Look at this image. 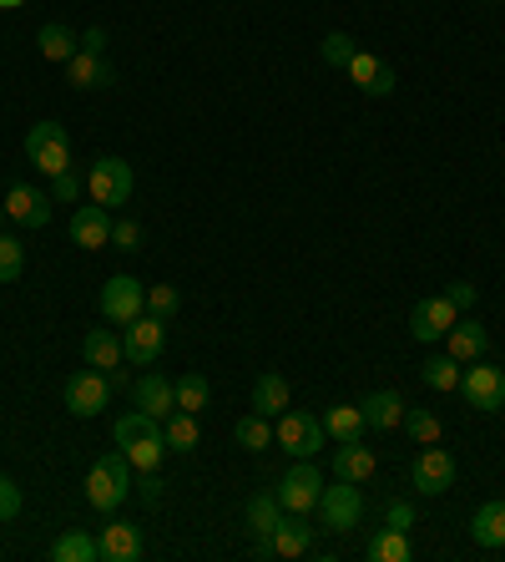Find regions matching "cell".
Listing matches in <instances>:
<instances>
[{
  "mask_svg": "<svg viewBox=\"0 0 505 562\" xmlns=\"http://www.w3.org/2000/svg\"><path fill=\"white\" fill-rule=\"evenodd\" d=\"M182 310V295H177L173 284H152L147 289V314H157V320H173Z\"/></svg>",
  "mask_w": 505,
  "mask_h": 562,
  "instance_id": "f35d334b",
  "label": "cell"
},
{
  "mask_svg": "<svg viewBox=\"0 0 505 562\" xmlns=\"http://www.w3.org/2000/svg\"><path fill=\"white\" fill-rule=\"evenodd\" d=\"M162 441H167V451H198V415L188 411H173L167 421H162Z\"/></svg>",
  "mask_w": 505,
  "mask_h": 562,
  "instance_id": "f546056e",
  "label": "cell"
},
{
  "mask_svg": "<svg viewBox=\"0 0 505 562\" xmlns=\"http://www.w3.org/2000/svg\"><path fill=\"white\" fill-rule=\"evenodd\" d=\"M116 451L131 461V472H157L162 457H167V441H162V430H152V436H142V441H131V446H116Z\"/></svg>",
  "mask_w": 505,
  "mask_h": 562,
  "instance_id": "4dcf8cb0",
  "label": "cell"
},
{
  "mask_svg": "<svg viewBox=\"0 0 505 562\" xmlns=\"http://www.w3.org/2000/svg\"><path fill=\"white\" fill-rule=\"evenodd\" d=\"M66 82L76 91H101V87H112V66L101 61V51H76L66 61Z\"/></svg>",
  "mask_w": 505,
  "mask_h": 562,
  "instance_id": "ffe728a7",
  "label": "cell"
},
{
  "mask_svg": "<svg viewBox=\"0 0 505 562\" xmlns=\"http://www.w3.org/2000/svg\"><path fill=\"white\" fill-rule=\"evenodd\" d=\"M173 396H177V411H188V415H198L202 405H207V396H213V385H207V375H182V380L173 385Z\"/></svg>",
  "mask_w": 505,
  "mask_h": 562,
  "instance_id": "e575fe53",
  "label": "cell"
},
{
  "mask_svg": "<svg viewBox=\"0 0 505 562\" xmlns=\"http://www.w3.org/2000/svg\"><path fill=\"white\" fill-rule=\"evenodd\" d=\"M274 441L283 446L289 457L314 461L318 451H324V441H329V430H324V421H314V415H303V411H283V415H278Z\"/></svg>",
  "mask_w": 505,
  "mask_h": 562,
  "instance_id": "3957f363",
  "label": "cell"
},
{
  "mask_svg": "<svg viewBox=\"0 0 505 562\" xmlns=\"http://www.w3.org/2000/svg\"><path fill=\"white\" fill-rule=\"evenodd\" d=\"M21 5H26V0H0V11H21Z\"/></svg>",
  "mask_w": 505,
  "mask_h": 562,
  "instance_id": "681fc988",
  "label": "cell"
},
{
  "mask_svg": "<svg viewBox=\"0 0 505 562\" xmlns=\"http://www.w3.org/2000/svg\"><path fill=\"white\" fill-rule=\"evenodd\" d=\"M450 487H455V457L440 451V441L425 446L415 461V491L419 497H445Z\"/></svg>",
  "mask_w": 505,
  "mask_h": 562,
  "instance_id": "4fadbf2b",
  "label": "cell"
},
{
  "mask_svg": "<svg viewBox=\"0 0 505 562\" xmlns=\"http://www.w3.org/2000/svg\"><path fill=\"white\" fill-rule=\"evenodd\" d=\"M349 76H354V87H359L364 97H390L394 91V66L369 57V51H359V57L349 61Z\"/></svg>",
  "mask_w": 505,
  "mask_h": 562,
  "instance_id": "2e32d148",
  "label": "cell"
},
{
  "mask_svg": "<svg viewBox=\"0 0 505 562\" xmlns=\"http://www.w3.org/2000/svg\"><path fill=\"white\" fill-rule=\"evenodd\" d=\"M162 345H167V320H157V314H137V320L122 329V355H127L131 365H152V360L162 355Z\"/></svg>",
  "mask_w": 505,
  "mask_h": 562,
  "instance_id": "9c48e42d",
  "label": "cell"
},
{
  "mask_svg": "<svg viewBox=\"0 0 505 562\" xmlns=\"http://www.w3.org/2000/svg\"><path fill=\"white\" fill-rule=\"evenodd\" d=\"M106 385H112V390H122V385H127V371H122V365H116V371H106Z\"/></svg>",
  "mask_w": 505,
  "mask_h": 562,
  "instance_id": "c3c4849f",
  "label": "cell"
},
{
  "mask_svg": "<svg viewBox=\"0 0 505 562\" xmlns=\"http://www.w3.org/2000/svg\"><path fill=\"white\" fill-rule=\"evenodd\" d=\"M26 158L46 178L66 173V167H72V137H66V127H61V122H36L26 133Z\"/></svg>",
  "mask_w": 505,
  "mask_h": 562,
  "instance_id": "7a4b0ae2",
  "label": "cell"
},
{
  "mask_svg": "<svg viewBox=\"0 0 505 562\" xmlns=\"http://www.w3.org/2000/svg\"><path fill=\"white\" fill-rule=\"evenodd\" d=\"M460 396L470 411H505V375L501 365H480V360H470V371L460 375Z\"/></svg>",
  "mask_w": 505,
  "mask_h": 562,
  "instance_id": "52a82bcc",
  "label": "cell"
},
{
  "mask_svg": "<svg viewBox=\"0 0 505 562\" xmlns=\"http://www.w3.org/2000/svg\"><path fill=\"white\" fill-rule=\"evenodd\" d=\"M308 548H314V527L303 522V512H283L274 533V558H303Z\"/></svg>",
  "mask_w": 505,
  "mask_h": 562,
  "instance_id": "44dd1931",
  "label": "cell"
},
{
  "mask_svg": "<svg viewBox=\"0 0 505 562\" xmlns=\"http://www.w3.org/2000/svg\"><path fill=\"white\" fill-rule=\"evenodd\" d=\"M131 163H122V158H97V167H91V203L101 208H116V203H131Z\"/></svg>",
  "mask_w": 505,
  "mask_h": 562,
  "instance_id": "ba28073f",
  "label": "cell"
},
{
  "mask_svg": "<svg viewBox=\"0 0 505 562\" xmlns=\"http://www.w3.org/2000/svg\"><path fill=\"white\" fill-rule=\"evenodd\" d=\"M131 400H137V411H147V415H152V421H167V415L177 411L173 380H162L157 371H147L142 380H137V390H131Z\"/></svg>",
  "mask_w": 505,
  "mask_h": 562,
  "instance_id": "ac0fdd59",
  "label": "cell"
},
{
  "mask_svg": "<svg viewBox=\"0 0 505 562\" xmlns=\"http://www.w3.org/2000/svg\"><path fill=\"white\" fill-rule=\"evenodd\" d=\"M101 46H106V30H87L81 36V51H101Z\"/></svg>",
  "mask_w": 505,
  "mask_h": 562,
  "instance_id": "7dc6e473",
  "label": "cell"
},
{
  "mask_svg": "<svg viewBox=\"0 0 505 562\" xmlns=\"http://www.w3.org/2000/svg\"><path fill=\"white\" fill-rule=\"evenodd\" d=\"M318 517L329 533H354L364 522V497H359V482H339V487H324L318 497Z\"/></svg>",
  "mask_w": 505,
  "mask_h": 562,
  "instance_id": "8992f818",
  "label": "cell"
},
{
  "mask_svg": "<svg viewBox=\"0 0 505 562\" xmlns=\"http://www.w3.org/2000/svg\"><path fill=\"white\" fill-rule=\"evenodd\" d=\"M97 558H101V542L91 533H66L51 548V562H97Z\"/></svg>",
  "mask_w": 505,
  "mask_h": 562,
  "instance_id": "1f68e13d",
  "label": "cell"
},
{
  "mask_svg": "<svg viewBox=\"0 0 505 562\" xmlns=\"http://www.w3.org/2000/svg\"><path fill=\"white\" fill-rule=\"evenodd\" d=\"M131 497V461L122 451H106V457L91 461L87 472V502L97 512H116V507Z\"/></svg>",
  "mask_w": 505,
  "mask_h": 562,
  "instance_id": "6da1fadb",
  "label": "cell"
},
{
  "mask_svg": "<svg viewBox=\"0 0 505 562\" xmlns=\"http://www.w3.org/2000/svg\"><path fill=\"white\" fill-rule=\"evenodd\" d=\"M324 430H329L333 441H364V411L359 405H329L324 411Z\"/></svg>",
  "mask_w": 505,
  "mask_h": 562,
  "instance_id": "83f0119b",
  "label": "cell"
},
{
  "mask_svg": "<svg viewBox=\"0 0 505 562\" xmlns=\"http://www.w3.org/2000/svg\"><path fill=\"white\" fill-rule=\"evenodd\" d=\"M76 192H81V178H76L72 167H66V173H56V178H51V198H56V203H72Z\"/></svg>",
  "mask_w": 505,
  "mask_h": 562,
  "instance_id": "7bdbcfd3",
  "label": "cell"
},
{
  "mask_svg": "<svg viewBox=\"0 0 505 562\" xmlns=\"http://www.w3.org/2000/svg\"><path fill=\"white\" fill-rule=\"evenodd\" d=\"M375 451L364 441H339V451H333V476L339 482H375Z\"/></svg>",
  "mask_w": 505,
  "mask_h": 562,
  "instance_id": "d6986e66",
  "label": "cell"
},
{
  "mask_svg": "<svg viewBox=\"0 0 505 562\" xmlns=\"http://www.w3.org/2000/svg\"><path fill=\"white\" fill-rule=\"evenodd\" d=\"M101 314L127 329L137 314H147V284H137L131 274H112V279L101 284Z\"/></svg>",
  "mask_w": 505,
  "mask_h": 562,
  "instance_id": "277c9868",
  "label": "cell"
},
{
  "mask_svg": "<svg viewBox=\"0 0 505 562\" xmlns=\"http://www.w3.org/2000/svg\"><path fill=\"white\" fill-rule=\"evenodd\" d=\"M0 203H5V218H11V223H21V228H46V223H51V203H56V198H51V192H46V188H30V183H15V188L5 192Z\"/></svg>",
  "mask_w": 505,
  "mask_h": 562,
  "instance_id": "8fae6325",
  "label": "cell"
},
{
  "mask_svg": "<svg viewBox=\"0 0 505 562\" xmlns=\"http://www.w3.org/2000/svg\"><path fill=\"white\" fill-rule=\"evenodd\" d=\"M445 299L455 304V310H470V304H476V284H450Z\"/></svg>",
  "mask_w": 505,
  "mask_h": 562,
  "instance_id": "f6af8a7d",
  "label": "cell"
},
{
  "mask_svg": "<svg viewBox=\"0 0 505 562\" xmlns=\"http://www.w3.org/2000/svg\"><path fill=\"white\" fill-rule=\"evenodd\" d=\"M112 249H122V253H137L142 249V228L131 218H122V223H112Z\"/></svg>",
  "mask_w": 505,
  "mask_h": 562,
  "instance_id": "60d3db41",
  "label": "cell"
},
{
  "mask_svg": "<svg viewBox=\"0 0 505 562\" xmlns=\"http://www.w3.org/2000/svg\"><path fill=\"white\" fill-rule=\"evenodd\" d=\"M419 375H425V385L430 390H440V396H450V390H460V360L450 355H430L425 365H419Z\"/></svg>",
  "mask_w": 505,
  "mask_h": 562,
  "instance_id": "f1b7e54d",
  "label": "cell"
},
{
  "mask_svg": "<svg viewBox=\"0 0 505 562\" xmlns=\"http://www.w3.org/2000/svg\"><path fill=\"white\" fill-rule=\"evenodd\" d=\"M0 223H5V203H0Z\"/></svg>",
  "mask_w": 505,
  "mask_h": 562,
  "instance_id": "f907efd6",
  "label": "cell"
},
{
  "mask_svg": "<svg viewBox=\"0 0 505 562\" xmlns=\"http://www.w3.org/2000/svg\"><path fill=\"white\" fill-rule=\"evenodd\" d=\"M137 497H142L147 507H157L162 502V476L157 472H142V482H137Z\"/></svg>",
  "mask_w": 505,
  "mask_h": 562,
  "instance_id": "ee69618b",
  "label": "cell"
},
{
  "mask_svg": "<svg viewBox=\"0 0 505 562\" xmlns=\"http://www.w3.org/2000/svg\"><path fill=\"white\" fill-rule=\"evenodd\" d=\"M409 533H400V527H384V533H375V542H369V562H409Z\"/></svg>",
  "mask_w": 505,
  "mask_h": 562,
  "instance_id": "836d02e7",
  "label": "cell"
},
{
  "mask_svg": "<svg viewBox=\"0 0 505 562\" xmlns=\"http://www.w3.org/2000/svg\"><path fill=\"white\" fill-rule=\"evenodd\" d=\"M278 502H283V512H314L318 497H324V472H318L314 461H299V466H289V472L278 476Z\"/></svg>",
  "mask_w": 505,
  "mask_h": 562,
  "instance_id": "5b68a950",
  "label": "cell"
},
{
  "mask_svg": "<svg viewBox=\"0 0 505 562\" xmlns=\"http://www.w3.org/2000/svg\"><path fill=\"white\" fill-rule=\"evenodd\" d=\"M152 430H162V421H152V415H147V411H127V415H116V421H112V436H116V446L142 441V436H152Z\"/></svg>",
  "mask_w": 505,
  "mask_h": 562,
  "instance_id": "d590c367",
  "label": "cell"
},
{
  "mask_svg": "<svg viewBox=\"0 0 505 562\" xmlns=\"http://www.w3.org/2000/svg\"><path fill=\"white\" fill-rule=\"evenodd\" d=\"M293 405V390H289V380L283 375H258V385H253V411L258 415H268V421H278V415L289 411Z\"/></svg>",
  "mask_w": 505,
  "mask_h": 562,
  "instance_id": "7402d4cb",
  "label": "cell"
},
{
  "mask_svg": "<svg viewBox=\"0 0 505 562\" xmlns=\"http://www.w3.org/2000/svg\"><path fill=\"white\" fill-rule=\"evenodd\" d=\"M445 350L460 365H470V360H485V350H491V335H485V325L480 320H455V325L445 329Z\"/></svg>",
  "mask_w": 505,
  "mask_h": 562,
  "instance_id": "9a60e30c",
  "label": "cell"
},
{
  "mask_svg": "<svg viewBox=\"0 0 505 562\" xmlns=\"http://www.w3.org/2000/svg\"><path fill=\"white\" fill-rule=\"evenodd\" d=\"M72 243L76 249H106L112 243V213L101 203H81L72 213Z\"/></svg>",
  "mask_w": 505,
  "mask_h": 562,
  "instance_id": "5bb4252c",
  "label": "cell"
},
{
  "mask_svg": "<svg viewBox=\"0 0 505 562\" xmlns=\"http://www.w3.org/2000/svg\"><path fill=\"white\" fill-rule=\"evenodd\" d=\"M36 51H41L46 61H61V66H66V61L81 51V36H76L72 26L51 21V26H41V36H36Z\"/></svg>",
  "mask_w": 505,
  "mask_h": 562,
  "instance_id": "484cf974",
  "label": "cell"
},
{
  "mask_svg": "<svg viewBox=\"0 0 505 562\" xmlns=\"http://www.w3.org/2000/svg\"><path fill=\"white\" fill-rule=\"evenodd\" d=\"M359 411H364V426L390 430V426H400L404 421V396L400 390H375V396L359 400Z\"/></svg>",
  "mask_w": 505,
  "mask_h": 562,
  "instance_id": "cb8c5ba5",
  "label": "cell"
},
{
  "mask_svg": "<svg viewBox=\"0 0 505 562\" xmlns=\"http://www.w3.org/2000/svg\"><path fill=\"white\" fill-rule=\"evenodd\" d=\"M232 441L243 446V451H268L274 446V426H268V415H243L238 426H232Z\"/></svg>",
  "mask_w": 505,
  "mask_h": 562,
  "instance_id": "d6a6232c",
  "label": "cell"
},
{
  "mask_svg": "<svg viewBox=\"0 0 505 562\" xmlns=\"http://www.w3.org/2000/svg\"><path fill=\"white\" fill-rule=\"evenodd\" d=\"M21 517V487H15L11 476H0V522Z\"/></svg>",
  "mask_w": 505,
  "mask_h": 562,
  "instance_id": "b9f144b4",
  "label": "cell"
},
{
  "mask_svg": "<svg viewBox=\"0 0 505 562\" xmlns=\"http://www.w3.org/2000/svg\"><path fill=\"white\" fill-rule=\"evenodd\" d=\"M278 522H283V502H278L274 491H258L248 502V533H253V542H274Z\"/></svg>",
  "mask_w": 505,
  "mask_h": 562,
  "instance_id": "603a6c76",
  "label": "cell"
},
{
  "mask_svg": "<svg viewBox=\"0 0 505 562\" xmlns=\"http://www.w3.org/2000/svg\"><path fill=\"white\" fill-rule=\"evenodd\" d=\"M81 355H87V365H91V371H101V375L116 371V365L127 360V355H122V340H116L112 329H91L87 340H81Z\"/></svg>",
  "mask_w": 505,
  "mask_h": 562,
  "instance_id": "d4e9b609",
  "label": "cell"
},
{
  "mask_svg": "<svg viewBox=\"0 0 505 562\" xmlns=\"http://www.w3.org/2000/svg\"><path fill=\"white\" fill-rule=\"evenodd\" d=\"M21 268H26V249H21L15 238L0 234V284H15L21 279Z\"/></svg>",
  "mask_w": 505,
  "mask_h": 562,
  "instance_id": "ab89813d",
  "label": "cell"
},
{
  "mask_svg": "<svg viewBox=\"0 0 505 562\" xmlns=\"http://www.w3.org/2000/svg\"><path fill=\"white\" fill-rule=\"evenodd\" d=\"M460 320V310L450 304L445 295H430V299H419L415 314H409V335H415L419 345H434V340H445V329Z\"/></svg>",
  "mask_w": 505,
  "mask_h": 562,
  "instance_id": "7c38bea8",
  "label": "cell"
},
{
  "mask_svg": "<svg viewBox=\"0 0 505 562\" xmlns=\"http://www.w3.org/2000/svg\"><path fill=\"white\" fill-rule=\"evenodd\" d=\"M400 426L409 430L419 446H434V441H440V415L425 411V405H404V421H400Z\"/></svg>",
  "mask_w": 505,
  "mask_h": 562,
  "instance_id": "8d00e7d4",
  "label": "cell"
},
{
  "mask_svg": "<svg viewBox=\"0 0 505 562\" xmlns=\"http://www.w3.org/2000/svg\"><path fill=\"white\" fill-rule=\"evenodd\" d=\"M97 542H101V558L106 562H137L142 558V533H137L131 522H122V517L106 522Z\"/></svg>",
  "mask_w": 505,
  "mask_h": 562,
  "instance_id": "e0dca14e",
  "label": "cell"
},
{
  "mask_svg": "<svg viewBox=\"0 0 505 562\" xmlns=\"http://www.w3.org/2000/svg\"><path fill=\"white\" fill-rule=\"evenodd\" d=\"M318 57L329 61V66H344V72H349V61L359 57V46H354V36H349V30H329V36H324V46H318Z\"/></svg>",
  "mask_w": 505,
  "mask_h": 562,
  "instance_id": "74e56055",
  "label": "cell"
},
{
  "mask_svg": "<svg viewBox=\"0 0 505 562\" xmlns=\"http://www.w3.org/2000/svg\"><path fill=\"white\" fill-rule=\"evenodd\" d=\"M61 400H66V411H72V415L91 421V415L106 411L112 385H106V375H101V371H76L72 380H66V390H61Z\"/></svg>",
  "mask_w": 505,
  "mask_h": 562,
  "instance_id": "30bf717a",
  "label": "cell"
},
{
  "mask_svg": "<svg viewBox=\"0 0 505 562\" xmlns=\"http://www.w3.org/2000/svg\"><path fill=\"white\" fill-rule=\"evenodd\" d=\"M470 537H476L480 548H501L505 552V502L476 507V517H470Z\"/></svg>",
  "mask_w": 505,
  "mask_h": 562,
  "instance_id": "4316f807",
  "label": "cell"
},
{
  "mask_svg": "<svg viewBox=\"0 0 505 562\" xmlns=\"http://www.w3.org/2000/svg\"><path fill=\"white\" fill-rule=\"evenodd\" d=\"M384 522H390V527H400V533H409V527H415V512H409V507H404V502H390V512H384Z\"/></svg>",
  "mask_w": 505,
  "mask_h": 562,
  "instance_id": "bcb514c9",
  "label": "cell"
}]
</instances>
